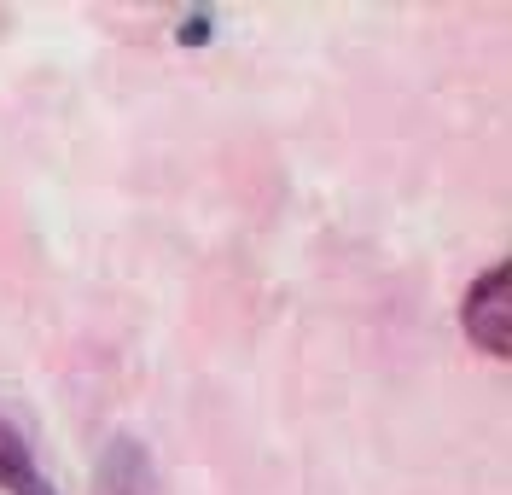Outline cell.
I'll return each mask as SVG.
<instances>
[{
  "label": "cell",
  "instance_id": "1",
  "mask_svg": "<svg viewBox=\"0 0 512 495\" xmlns=\"http://www.w3.org/2000/svg\"><path fill=\"white\" fill-rule=\"evenodd\" d=\"M460 332L489 362H507L512 356V263L483 268L478 280L466 286V297H460Z\"/></svg>",
  "mask_w": 512,
  "mask_h": 495
},
{
  "label": "cell",
  "instance_id": "2",
  "mask_svg": "<svg viewBox=\"0 0 512 495\" xmlns=\"http://www.w3.org/2000/svg\"><path fill=\"white\" fill-rule=\"evenodd\" d=\"M94 495H152V461L134 437H117L105 449V466H99Z\"/></svg>",
  "mask_w": 512,
  "mask_h": 495
},
{
  "label": "cell",
  "instance_id": "3",
  "mask_svg": "<svg viewBox=\"0 0 512 495\" xmlns=\"http://www.w3.org/2000/svg\"><path fill=\"white\" fill-rule=\"evenodd\" d=\"M0 490L6 495H53L47 472H41L35 455H30V443L6 426V420H0Z\"/></svg>",
  "mask_w": 512,
  "mask_h": 495
},
{
  "label": "cell",
  "instance_id": "4",
  "mask_svg": "<svg viewBox=\"0 0 512 495\" xmlns=\"http://www.w3.org/2000/svg\"><path fill=\"white\" fill-rule=\"evenodd\" d=\"M210 30H216V12H187V18H181V30H175V41L204 47V41H210Z\"/></svg>",
  "mask_w": 512,
  "mask_h": 495
}]
</instances>
